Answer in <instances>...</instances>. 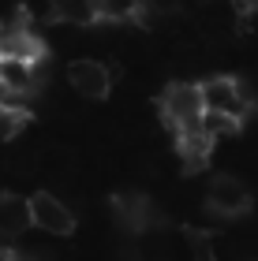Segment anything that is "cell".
Here are the masks:
<instances>
[{
    "label": "cell",
    "mask_w": 258,
    "mask_h": 261,
    "mask_svg": "<svg viewBox=\"0 0 258 261\" xmlns=\"http://www.w3.org/2000/svg\"><path fill=\"white\" fill-rule=\"evenodd\" d=\"M161 112L172 130H187V127H198L202 123V112H206V101H202V86L195 82H172L161 97Z\"/></svg>",
    "instance_id": "obj_1"
},
{
    "label": "cell",
    "mask_w": 258,
    "mask_h": 261,
    "mask_svg": "<svg viewBox=\"0 0 258 261\" xmlns=\"http://www.w3.org/2000/svg\"><path fill=\"white\" fill-rule=\"evenodd\" d=\"M202 101H206L209 112H225V116H232V120H240V123H243V116L251 112V97H247V90H243V82L228 79V75L206 79L202 82Z\"/></svg>",
    "instance_id": "obj_2"
},
{
    "label": "cell",
    "mask_w": 258,
    "mask_h": 261,
    "mask_svg": "<svg viewBox=\"0 0 258 261\" xmlns=\"http://www.w3.org/2000/svg\"><path fill=\"white\" fill-rule=\"evenodd\" d=\"M41 86L38 60H22V56H0V90L15 101H27Z\"/></svg>",
    "instance_id": "obj_3"
},
{
    "label": "cell",
    "mask_w": 258,
    "mask_h": 261,
    "mask_svg": "<svg viewBox=\"0 0 258 261\" xmlns=\"http://www.w3.org/2000/svg\"><path fill=\"white\" fill-rule=\"evenodd\" d=\"M206 205L214 209L217 217H243V213L251 209V191L236 175H217V179L209 183Z\"/></svg>",
    "instance_id": "obj_4"
},
{
    "label": "cell",
    "mask_w": 258,
    "mask_h": 261,
    "mask_svg": "<svg viewBox=\"0 0 258 261\" xmlns=\"http://www.w3.org/2000/svg\"><path fill=\"white\" fill-rule=\"evenodd\" d=\"M30 217H34V228H41L49 235H72L75 231V213L49 191H38L30 198Z\"/></svg>",
    "instance_id": "obj_5"
},
{
    "label": "cell",
    "mask_w": 258,
    "mask_h": 261,
    "mask_svg": "<svg viewBox=\"0 0 258 261\" xmlns=\"http://www.w3.org/2000/svg\"><path fill=\"white\" fill-rule=\"evenodd\" d=\"M67 82L75 86L79 97L101 101V97H109V90H112V71L101 60H72L67 64Z\"/></svg>",
    "instance_id": "obj_6"
},
{
    "label": "cell",
    "mask_w": 258,
    "mask_h": 261,
    "mask_svg": "<svg viewBox=\"0 0 258 261\" xmlns=\"http://www.w3.org/2000/svg\"><path fill=\"white\" fill-rule=\"evenodd\" d=\"M41 41L30 34L27 19L0 22V56H22V60H41Z\"/></svg>",
    "instance_id": "obj_7"
},
{
    "label": "cell",
    "mask_w": 258,
    "mask_h": 261,
    "mask_svg": "<svg viewBox=\"0 0 258 261\" xmlns=\"http://www.w3.org/2000/svg\"><path fill=\"white\" fill-rule=\"evenodd\" d=\"M27 228H34L30 217V198L19 194H0V235L4 239H19Z\"/></svg>",
    "instance_id": "obj_8"
},
{
    "label": "cell",
    "mask_w": 258,
    "mask_h": 261,
    "mask_svg": "<svg viewBox=\"0 0 258 261\" xmlns=\"http://www.w3.org/2000/svg\"><path fill=\"white\" fill-rule=\"evenodd\" d=\"M176 146H180V157L187 168H198V164H206L209 149H214V135L209 130H202V123L198 127H187V130H176Z\"/></svg>",
    "instance_id": "obj_9"
},
{
    "label": "cell",
    "mask_w": 258,
    "mask_h": 261,
    "mask_svg": "<svg viewBox=\"0 0 258 261\" xmlns=\"http://www.w3.org/2000/svg\"><path fill=\"white\" fill-rule=\"evenodd\" d=\"M143 11H146L143 0H98V19H109V22H127Z\"/></svg>",
    "instance_id": "obj_10"
},
{
    "label": "cell",
    "mask_w": 258,
    "mask_h": 261,
    "mask_svg": "<svg viewBox=\"0 0 258 261\" xmlns=\"http://www.w3.org/2000/svg\"><path fill=\"white\" fill-rule=\"evenodd\" d=\"M116 213L124 217V224H146V217H150V205H146V198L143 194H120L116 198Z\"/></svg>",
    "instance_id": "obj_11"
},
{
    "label": "cell",
    "mask_w": 258,
    "mask_h": 261,
    "mask_svg": "<svg viewBox=\"0 0 258 261\" xmlns=\"http://www.w3.org/2000/svg\"><path fill=\"white\" fill-rule=\"evenodd\" d=\"M191 243H195V261H217L214 257V246H209L206 235H191Z\"/></svg>",
    "instance_id": "obj_12"
},
{
    "label": "cell",
    "mask_w": 258,
    "mask_h": 261,
    "mask_svg": "<svg viewBox=\"0 0 258 261\" xmlns=\"http://www.w3.org/2000/svg\"><path fill=\"white\" fill-rule=\"evenodd\" d=\"M0 261H11V250H8V246H0Z\"/></svg>",
    "instance_id": "obj_13"
}]
</instances>
